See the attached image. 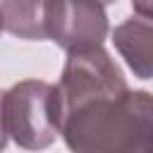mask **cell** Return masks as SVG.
<instances>
[{"label": "cell", "mask_w": 153, "mask_h": 153, "mask_svg": "<svg viewBox=\"0 0 153 153\" xmlns=\"http://www.w3.org/2000/svg\"><path fill=\"white\" fill-rule=\"evenodd\" d=\"M62 139L76 153H153V96L122 91L65 112Z\"/></svg>", "instance_id": "6da1fadb"}, {"label": "cell", "mask_w": 153, "mask_h": 153, "mask_svg": "<svg viewBox=\"0 0 153 153\" xmlns=\"http://www.w3.org/2000/svg\"><path fill=\"white\" fill-rule=\"evenodd\" d=\"M65 124V98L60 86L24 79L2 93V134L22 148H48Z\"/></svg>", "instance_id": "7a4b0ae2"}, {"label": "cell", "mask_w": 153, "mask_h": 153, "mask_svg": "<svg viewBox=\"0 0 153 153\" xmlns=\"http://www.w3.org/2000/svg\"><path fill=\"white\" fill-rule=\"evenodd\" d=\"M127 79L120 65L100 45L74 48L67 53V62L60 76V91L65 98V112L103 96L127 91Z\"/></svg>", "instance_id": "3957f363"}, {"label": "cell", "mask_w": 153, "mask_h": 153, "mask_svg": "<svg viewBox=\"0 0 153 153\" xmlns=\"http://www.w3.org/2000/svg\"><path fill=\"white\" fill-rule=\"evenodd\" d=\"M108 14L98 0H50L48 41L67 53L74 48L100 45L108 36Z\"/></svg>", "instance_id": "277c9868"}, {"label": "cell", "mask_w": 153, "mask_h": 153, "mask_svg": "<svg viewBox=\"0 0 153 153\" xmlns=\"http://www.w3.org/2000/svg\"><path fill=\"white\" fill-rule=\"evenodd\" d=\"M112 43L139 79H153V19L129 17L112 31Z\"/></svg>", "instance_id": "5b68a950"}, {"label": "cell", "mask_w": 153, "mask_h": 153, "mask_svg": "<svg viewBox=\"0 0 153 153\" xmlns=\"http://www.w3.org/2000/svg\"><path fill=\"white\" fill-rule=\"evenodd\" d=\"M50 0H2V29L24 41H48Z\"/></svg>", "instance_id": "8992f818"}, {"label": "cell", "mask_w": 153, "mask_h": 153, "mask_svg": "<svg viewBox=\"0 0 153 153\" xmlns=\"http://www.w3.org/2000/svg\"><path fill=\"white\" fill-rule=\"evenodd\" d=\"M131 7L136 14L153 19V0H131Z\"/></svg>", "instance_id": "52a82bcc"}, {"label": "cell", "mask_w": 153, "mask_h": 153, "mask_svg": "<svg viewBox=\"0 0 153 153\" xmlns=\"http://www.w3.org/2000/svg\"><path fill=\"white\" fill-rule=\"evenodd\" d=\"M98 2H103V5H112V2H117V0H98Z\"/></svg>", "instance_id": "ba28073f"}]
</instances>
